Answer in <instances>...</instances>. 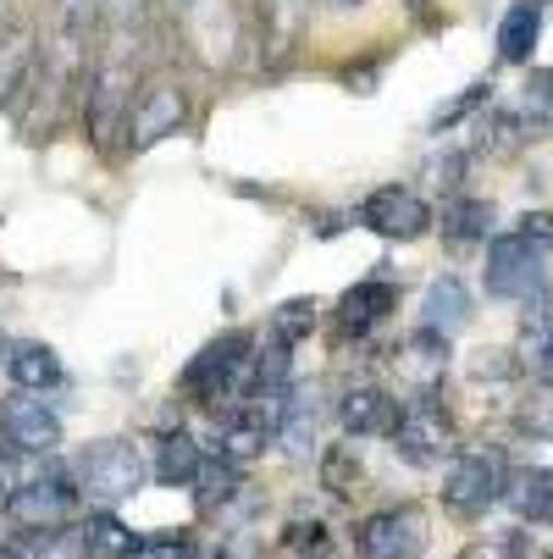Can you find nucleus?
I'll return each mask as SVG.
<instances>
[{"label": "nucleus", "mask_w": 553, "mask_h": 559, "mask_svg": "<svg viewBox=\"0 0 553 559\" xmlns=\"http://www.w3.org/2000/svg\"><path fill=\"white\" fill-rule=\"evenodd\" d=\"M553 245V216H520L515 233H498L488 250V294L493 299H537L542 294V250Z\"/></svg>", "instance_id": "f257e3e1"}, {"label": "nucleus", "mask_w": 553, "mask_h": 559, "mask_svg": "<svg viewBox=\"0 0 553 559\" xmlns=\"http://www.w3.org/2000/svg\"><path fill=\"white\" fill-rule=\"evenodd\" d=\"M172 23L183 50L205 67V72H227L239 67L244 50V17L232 0H172Z\"/></svg>", "instance_id": "f03ea898"}, {"label": "nucleus", "mask_w": 553, "mask_h": 559, "mask_svg": "<svg viewBox=\"0 0 553 559\" xmlns=\"http://www.w3.org/2000/svg\"><path fill=\"white\" fill-rule=\"evenodd\" d=\"M139 100V56H95L89 90H84V128L100 150H111L117 139H128V117Z\"/></svg>", "instance_id": "7ed1b4c3"}, {"label": "nucleus", "mask_w": 553, "mask_h": 559, "mask_svg": "<svg viewBox=\"0 0 553 559\" xmlns=\"http://www.w3.org/2000/svg\"><path fill=\"white\" fill-rule=\"evenodd\" d=\"M72 483H77V493L95 499V504H122L144 483V460H139V449L128 438H95V443L77 449Z\"/></svg>", "instance_id": "20e7f679"}, {"label": "nucleus", "mask_w": 553, "mask_h": 559, "mask_svg": "<svg viewBox=\"0 0 553 559\" xmlns=\"http://www.w3.org/2000/svg\"><path fill=\"white\" fill-rule=\"evenodd\" d=\"M250 360H255L250 333H221L183 366V393L194 399V405H227L232 393H244Z\"/></svg>", "instance_id": "39448f33"}, {"label": "nucleus", "mask_w": 553, "mask_h": 559, "mask_svg": "<svg viewBox=\"0 0 553 559\" xmlns=\"http://www.w3.org/2000/svg\"><path fill=\"white\" fill-rule=\"evenodd\" d=\"M504 488H509L504 454L498 449H465V454H454V465L443 476V504L459 521H477L504 499Z\"/></svg>", "instance_id": "423d86ee"}, {"label": "nucleus", "mask_w": 553, "mask_h": 559, "mask_svg": "<svg viewBox=\"0 0 553 559\" xmlns=\"http://www.w3.org/2000/svg\"><path fill=\"white\" fill-rule=\"evenodd\" d=\"M393 454L410 465H443L454 454V416L437 399H410L393 427Z\"/></svg>", "instance_id": "0eeeda50"}, {"label": "nucleus", "mask_w": 553, "mask_h": 559, "mask_svg": "<svg viewBox=\"0 0 553 559\" xmlns=\"http://www.w3.org/2000/svg\"><path fill=\"white\" fill-rule=\"evenodd\" d=\"M360 559H421L426 548V510L421 504H393L360 521L354 532Z\"/></svg>", "instance_id": "6e6552de"}, {"label": "nucleus", "mask_w": 553, "mask_h": 559, "mask_svg": "<svg viewBox=\"0 0 553 559\" xmlns=\"http://www.w3.org/2000/svg\"><path fill=\"white\" fill-rule=\"evenodd\" d=\"M189 122V95L178 78H149V84L139 90L133 100V117H128V150H149V144H161L172 139L178 128Z\"/></svg>", "instance_id": "1a4fd4ad"}, {"label": "nucleus", "mask_w": 553, "mask_h": 559, "mask_svg": "<svg viewBox=\"0 0 553 559\" xmlns=\"http://www.w3.org/2000/svg\"><path fill=\"white\" fill-rule=\"evenodd\" d=\"M72 504H77V483H72L56 460H45V471L7 504V515H12L23 532H61V526L72 521Z\"/></svg>", "instance_id": "9d476101"}, {"label": "nucleus", "mask_w": 553, "mask_h": 559, "mask_svg": "<svg viewBox=\"0 0 553 559\" xmlns=\"http://www.w3.org/2000/svg\"><path fill=\"white\" fill-rule=\"evenodd\" d=\"M277 432H282V411L239 399V405H227V411L216 416V460L250 465L255 454H266V443H272Z\"/></svg>", "instance_id": "9b49d317"}, {"label": "nucleus", "mask_w": 553, "mask_h": 559, "mask_svg": "<svg viewBox=\"0 0 553 559\" xmlns=\"http://www.w3.org/2000/svg\"><path fill=\"white\" fill-rule=\"evenodd\" d=\"M0 438H7L12 449H23V454L50 460V449L61 443V416L39 393H12V399H0Z\"/></svg>", "instance_id": "f8f14e48"}, {"label": "nucleus", "mask_w": 553, "mask_h": 559, "mask_svg": "<svg viewBox=\"0 0 553 559\" xmlns=\"http://www.w3.org/2000/svg\"><path fill=\"white\" fill-rule=\"evenodd\" d=\"M360 222H365L371 233H382V238H421V233L432 227V211H426L421 194L387 183V189H376V194L360 205Z\"/></svg>", "instance_id": "ddd939ff"}, {"label": "nucleus", "mask_w": 553, "mask_h": 559, "mask_svg": "<svg viewBox=\"0 0 553 559\" xmlns=\"http://www.w3.org/2000/svg\"><path fill=\"white\" fill-rule=\"evenodd\" d=\"M393 371H399V382H410L421 399H432V388H437L443 371H448V338L432 333V328L410 333V338L399 344V355H393Z\"/></svg>", "instance_id": "4468645a"}, {"label": "nucleus", "mask_w": 553, "mask_h": 559, "mask_svg": "<svg viewBox=\"0 0 553 559\" xmlns=\"http://www.w3.org/2000/svg\"><path fill=\"white\" fill-rule=\"evenodd\" d=\"M34 61H39L34 28L17 17H0V106H17V95L34 78Z\"/></svg>", "instance_id": "2eb2a0df"}, {"label": "nucleus", "mask_w": 553, "mask_h": 559, "mask_svg": "<svg viewBox=\"0 0 553 559\" xmlns=\"http://www.w3.org/2000/svg\"><path fill=\"white\" fill-rule=\"evenodd\" d=\"M349 438H393V427H399V405H393V393L376 388V382H354L344 393V405H338Z\"/></svg>", "instance_id": "dca6fc26"}, {"label": "nucleus", "mask_w": 553, "mask_h": 559, "mask_svg": "<svg viewBox=\"0 0 553 559\" xmlns=\"http://www.w3.org/2000/svg\"><path fill=\"white\" fill-rule=\"evenodd\" d=\"M393 310H399V288L382 283V277H365L338 299V328H344V338H360V333L382 328Z\"/></svg>", "instance_id": "f3484780"}, {"label": "nucleus", "mask_w": 553, "mask_h": 559, "mask_svg": "<svg viewBox=\"0 0 553 559\" xmlns=\"http://www.w3.org/2000/svg\"><path fill=\"white\" fill-rule=\"evenodd\" d=\"M149 34V0H100V50L106 56H139Z\"/></svg>", "instance_id": "a211bd4d"}, {"label": "nucleus", "mask_w": 553, "mask_h": 559, "mask_svg": "<svg viewBox=\"0 0 553 559\" xmlns=\"http://www.w3.org/2000/svg\"><path fill=\"white\" fill-rule=\"evenodd\" d=\"M304 28V0H261V56L266 67H282Z\"/></svg>", "instance_id": "6ab92c4d"}, {"label": "nucleus", "mask_w": 553, "mask_h": 559, "mask_svg": "<svg viewBox=\"0 0 553 559\" xmlns=\"http://www.w3.org/2000/svg\"><path fill=\"white\" fill-rule=\"evenodd\" d=\"M200 471H205V449L194 443V432H161V443H155V483H167V488H189L200 483Z\"/></svg>", "instance_id": "aec40b11"}, {"label": "nucleus", "mask_w": 553, "mask_h": 559, "mask_svg": "<svg viewBox=\"0 0 553 559\" xmlns=\"http://www.w3.org/2000/svg\"><path fill=\"white\" fill-rule=\"evenodd\" d=\"M520 360L531 366V377L553 382V294H537V305H526V322H520Z\"/></svg>", "instance_id": "412c9836"}, {"label": "nucleus", "mask_w": 553, "mask_h": 559, "mask_svg": "<svg viewBox=\"0 0 553 559\" xmlns=\"http://www.w3.org/2000/svg\"><path fill=\"white\" fill-rule=\"evenodd\" d=\"M537 39H542V0H515L498 23V61H509V67L531 61Z\"/></svg>", "instance_id": "4be33fe9"}, {"label": "nucleus", "mask_w": 553, "mask_h": 559, "mask_svg": "<svg viewBox=\"0 0 553 559\" xmlns=\"http://www.w3.org/2000/svg\"><path fill=\"white\" fill-rule=\"evenodd\" d=\"M421 316H426V328L432 333H459L465 322H470V294H465V283L459 277H432L426 283V299H421Z\"/></svg>", "instance_id": "5701e85b"}, {"label": "nucleus", "mask_w": 553, "mask_h": 559, "mask_svg": "<svg viewBox=\"0 0 553 559\" xmlns=\"http://www.w3.org/2000/svg\"><path fill=\"white\" fill-rule=\"evenodd\" d=\"M504 499H509V510H515L520 521H531V526L553 521V471H542V465L515 471L509 488H504Z\"/></svg>", "instance_id": "b1692460"}, {"label": "nucleus", "mask_w": 553, "mask_h": 559, "mask_svg": "<svg viewBox=\"0 0 553 559\" xmlns=\"http://www.w3.org/2000/svg\"><path fill=\"white\" fill-rule=\"evenodd\" d=\"M7 371H12V382L23 393H45V388L61 382V355L50 344H12L7 349Z\"/></svg>", "instance_id": "393cba45"}, {"label": "nucleus", "mask_w": 553, "mask_h": 559, "mask_svg": "<svg viewBox=\"0 0 553 559\" xmlns=\"http://www.w3.org/2000/svg\"><path fill=\"white\" fill-rule=\"evenodd\" d=\"M277 443H282L288 460H310V449H315V388H293Z\"/></svg>", "instance_id": "a878e982"}, {"label": "nucleus", "mask_w": 553, "mask_h": 559, "mask_svg": "<svg viewBox=\"0 0 553 559\" xmlns=\"http://www.w3.org/2000/svg\"><path fill=\"white\" fill-rule=\"evenodd\" d=\"M77 537H84V554H89V559H139V537H133L111 510L89 515Z\"/></svg>", "instance_id": "bb28decb"}, {"label": "nucleus", "mask_w": 553, "mask_h": 559, "mask_svg": "<svg viewBox=\"0 0 553 559\" xmlns=\"http://www.w3.org/2000/svg\"><path fill=\"white\" fill-rule=\"evenodd\" d=\"M493 227V205L488 200H448L443 205V233L454 245H470V238H488Z\"/></svg>", "instance_id": "cd10ccee"}, {"label": "nucleus", "mask_w": 553, "mask_h": 559, "mask_svg": "<svg viewBox=\"0 0 553 559\" xmlns=\"http://www.w3.org/2000/svg\"><path fill=\"white\" fill-rule=\"evenodd\" d=\"M244 493V483H239V465H227V460H216V465H205L200 471V515H221L232 499Z\"/></svg>", "instance_id": "c85d7f7f"}, {"label": "nucleus", "mask_w": 553, "mask_h": 559, "mask_svg": "<svg viewBox=\"0 0 553 559\" xmlns=\"http://www.w3.org/2000/svg\"><path fill=\"white\" fill-rule=\"evenodd\" d=\"M315 333V299H282L277 310H272V338L277 344H299V338H310Z\"/></svg>", "instance_id": "c756f323"}, {"label": "nucleus", "mask_w": 553, "mask_h": 559, "mask_svg": "<svg viewBox=\"0 0 553 559\" xmlns=\"http://www.w3.org/2000/svg\"><path fill=\"white\" fill-rule=\"evenodd\" d=\"M322 483H327V493H338V499L354 493V483H360V454H354L349 443H338V449L322 454Z\"/></svg>", "instance_id": "7c9ffc66"}, {"label": "nucleus", "mask_w": 553, "mask_h": 559, "mask_svg": "<svg viewBox=\"0 0 553 559\" xmlns=\"http://www.w3.org/2000/svg\"><path fill=\"white\" fill-rule=\"evenodd\" d=\"M139 559H200L194 532H149L139 537Z\"/></svg>", "instance_id": "2f4dec72"}, {"label": "nucleus", "mask_w": 553, "mask_h": 559, "mask_svg": "<svg viewBox=\"0 0 553 559\" xmlns=\"http://www.w3.org/2000/svg\"><path fill=\"white\" fill-rule=\"evenodd\" d=\"M282 548H288L293 559H327L333 537H327V526H322V521H293V526H288V537H282Z\"/></svg>", "instance_id": "473e14b6"}, {"label": "nucleus", "mask_w": 553, "mask_h": 559, "mask_svg": "<svg viewBox=\"0 0 553 559\" xmlns=\"http://www.w3.org/2000/svg\"><path fill=\"white\" fill-rule=\"evenodd\" d=\"M28 460H39V454H23V449H0V504H12V499L28 488Z\"/></svg>", "instance_id": "72a5a7b5"}, {"label": "nucleus", "mask_w": 553, "mask_h": 559, "mask_svg": "<svg viewBox=\"0 0 553 559\" xmlns=\"http://www.w3.org/2000/svg\"><path fill=\"white\" fill-rule=\"evenodd\" d=\"M520 106H526L531 128H537V122H553V67L526 78V100H520Z\"/></svg>", "instance_id": "f704fd0d"}, {"label": "nucleus", "mask_w": 553, "mask_h": 559, "mask_svg": "<svg viewBox=\"0 0 553 559\" xmlns=\"http://www.w3.org/2000/svg\"><path fill=\"white\" fill-rule=\"evenodd\" d=\"M515 371V360L504 349H477L470 355V382H504Z\"/></svg>", "instance_id": "c9c22d12"}, {"label": "nucleus", "mask_w": 553, "mask_h": 559, "mask_svg": "<svg viewBox=\"0 0 553 559\" xmlns=\"http://www.w3.org/2000/svg\"><path fill=\"white\" fill-rule=\"evenodd\" d=\"M488 95H493V84H470V90H465V95H459L454 106H443V111L432 117V128H454V122H459L465 111H477V106H482Z\"/></svg>", "instance_id": "e433bc0d"}, {"label": "nucleus", "mask_w": 553, "mask_h": 559, "mask_svg": "<svg viewBox=\"0 0 553 559\" xmlns=\"http://www.w3.org/2000/svg\"><path fill=\"white\" fill-rule=\"evenodd\" d=\"M216 559H266V543L250 537V532H232V537H221Z\"/></svg>", "instance_id": "4c0bfd02"}, {"label": "nucleus", "mask_w": 553, "mask_h": 559, "mask_svg": "<svg viewBox=\"0 0 553 559\" xmlns=\"http://www.w3.org/2000/svg\"><path fill=\"white\" fill-rule=\"evenodd\" d=\"M504 554H509V559H553V548L531 543V532H509V537H504Z\"/></svg>", "instance_id": "58836bf2"}, {"label": "nucleus", "mask_w": 553, "mask_h": 559, "mask_svg": "<svg viewBox=\"0 0 553 559\" xmlns=\"http://www.w3.org/2000/svg\"><path fill=\"white\" fill-rule=\"evenodd\" d=\"M322 7H333V12H354L360 0H322Z\"/></svg>", "instance_id": "ea45409f"}, {"label": "nucleus", "mask_w": 553, "mask_h": 559, "mask_svg": "<svg viewBox=\"0 0 553 559\" xmlns=\"http://www.w3.org/2000/svg\"><path fill=\"white\" fill-rule=\"evenodd\" d=\"M459 559H488V548H465Z\"/></svg>", "instance_id": "a19ab883"}, {"label": "nucleus", "mask_w": 553, "mask_h": 559, "mask_svg": "<svg viewBox=\"0 0 553 559\" xmlns=\"http://www.w3.org/2000/svg\"><path fill=\"white\" fill-rule=\"evenodd\" d=\"M0 559H12V554H7V548H0Z\"/></svg>", "instance_id": "79ce46f5"}]
</instances>
